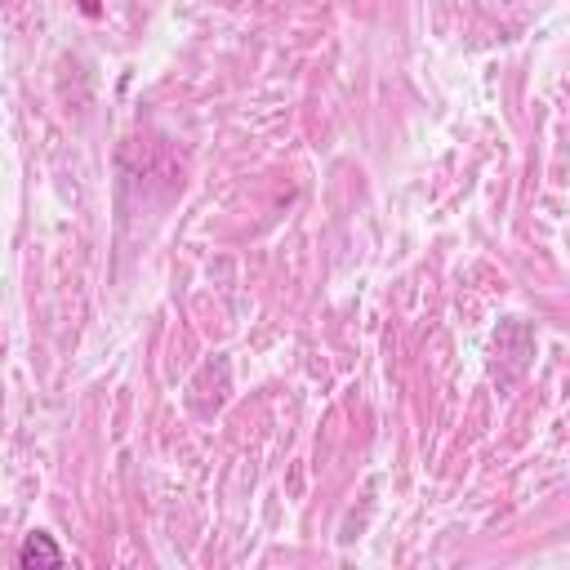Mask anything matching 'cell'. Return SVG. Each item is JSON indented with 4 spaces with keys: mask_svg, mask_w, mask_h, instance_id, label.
I'll list each match as a JSON object with an SVG mask.
<instances>
[{
    "mask_svg": "<svg viewBox=\"0 0 570 570\" xmlns=\"http://www.w3.org/2000/svg\"><path fill=\"white\" fill-rule=\"evenodd\" d=\"M80 9H85V13H98V0H80Z\"/></svg>",
    "mask_w": 570,
    "mask_h": 570,
    "instance_id": "2",
    "label": "cell"
},
{
    "mask_svg": "<svg viewBox=\"0 0 570 570\" xmlns=\"http://www.w3.org/2000/svg\"><path fill=\"white\" fill-rule=\"evenodd\" d=\"M0 396H4V387H0Z\"/></svg>",
    "mask_w": 570,
    "mask_h": 570,
    "instance_id": "3",
    "label": "cell"
},
{
    "mask_svg": "<svg viewBox=\"0 0 570 570\" xmlns=\"http://www.w3.org/2000/svg\"><path fill=\"white\" fill-rule=\"evenodd\" d=\"M67 557H62V548L45 534V530H31L22 543H18V566L22 570H31V566H62Z\"/></svg>",
    "mask_w": 570,
    "mask_h": 570,
    "instance_id": "1",
    "label": "cell"
}]
</instances>
